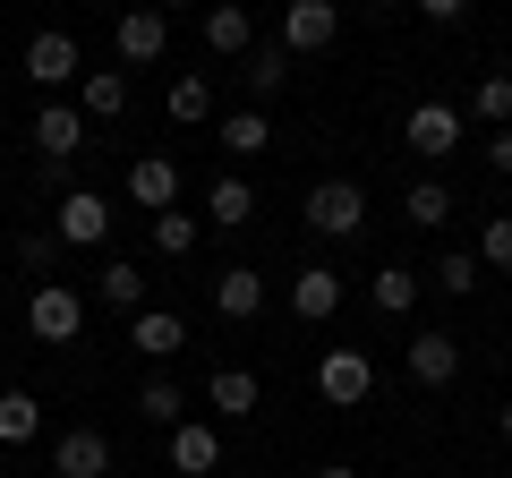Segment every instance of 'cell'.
Masks as SVG:
<instances>
[{
  "mask_svg": "<svg viewBox=\"0 0 512 478\" xmlns=\"http://www.w3.org/2000/svg\"><path fill=\"white\" fill-rule=\"evenodd\" d=\"M367 222V197H359V180H316L308 188V231H325V239H350Z\"/></svg>",
  "mask_w": 512,
  "mask_h": 478,
  "instance_id": "obj_1",
  "label": "cell"
},
{
  "mask_svg": "<svg viewBox=\"0 0 512 478\" xmlns=\"http://www.w3.org/2000/svg\"><path fill=\"white\" fill-rule=\"evenodd\" d=\"M26 325H35V342H77V333H86V299H77L69 282H43V291L26 299Z\"/></svg>",
  "mask_w": 512,
  "mask_h": 478,
  "instance_id": "obj_2",
  "label": "cell"
},
{
  "mask_svg": "<svg viewBox=\"0 0 512 478\" xmlns=\"http://www.w3.org/2000/svg\"><path fill=\"white\" fill-rule=\"evenodd\" d=\"M402 137H410L419 163H444V154H461V111H453V103H419Z\"/></svg>",
  "mask_w": 512,
  "mask_h": 478,
  "instance_id": "obj_3",
  "label": "cell"
},
{
  "mask_svg": "<svg viewBox=\"0 0 512 478\" xmlns=\"http://www.w3.org/2000/svg\"><path fill=\"white\" fill-rule=\"evenodd\" d=\"M333 35H342V9L333 0H291L282 9V52H325Z\"/></svg>",
  "mask_w": 512,
  "mask_h": 478,
  "instance_id": "obj_4",
  "label": "cell"
},
{
  "mask_svg": "<svg viewBox=\"0 0 512 478\" xmlns=\"http://www.w3.org/2000/svg\"><path fill=\"white\" fill-rule=\"evenodd\" d=\"M52 478H111V436L103 427H69L52 444Z\"/></svg>",
  "mask_w": 512,
  "mask_h": 478,
  "instance_id": "obj_5",
  "label": "cell"
},
{
  "mask_svg": "<svg viewBox=\"0 0 512 478\" xmlns=\"http://www.w3.org/2000/svg\"><path fill=\"white\" fill-rule=\"evenodd\" d=\"M367 385H376V368H367V350H325V359H316V393H325V402H367Z\"/></svg>",
  "mask_w": 512,
  "mask_h": 478,
  "instance_id": "obj_6",
  "label": "cell"
},
{
  "mask_svg": "<svg viewBox=\"0 0 512 478\" xmlns=\"http://www.w3.org/2000/svg\"><path fill=\"white\" fill-rule=\"evenodd\" d=\"M52 231L69 239V248H103V231H111V205L94 197V188H69V197H60V214H52Z\"/></svg>",
  "mask_w": 512,
  "mask_h": 478,
  "instance_id": "obj_7",
  "label": "cell"
},
{
  "mask_svg": "<svg viewBox=\"0 0 512 478\" xmlns=\"http://www.w3.org/2000/svg\"><path fill=\"white\" fill-rule=\"evenodd\" d=\"M26 77H35L43 94H60L77 77V35H60V26H43L35 43H26Z\"/></svg>",
  "mask_w": 512,
  "mask_h": 478,
  "instance_id": "obj_8",
  "label": "cell"
},
{
  "mask_svg": "<svg viewBox=\"0 0 512 478\" xmlns=\"http://www.w3.org/2000/svg\"><path fill=\"white\" fill-rule=\"evenodd\" d=\"M35 146H43V163H69V154L86 146V111L77 103H43L35 111Z\"/></svg>",
  "mask_w": 512,
  "mask_h": 478,
  "instance_id": "obj_9",
  "label": "cell"
},
{
  "mask_svg": "<svg viewBox=\"0 0 512 478\" xmlns=\"http://www.w3.org/2000/svg\"><path fill=\"white\" fill-rule=\"evenodd\" d=\"M214 308L231 316V325H248V316L265 308V274H256V265H222L214 274Z\"/></svg>",
  "mask_w": 512,
  "mask_h": 478,
  "instance_id": "obj_10",
  "label": "cell"
},
{
  "mask_svg": "<svg viewBox=\"0 0 512 478\" xmlns=\"http://www.w3.org/2000/svg\"><path fill=\"white\" fill-rule=\"evenodd\" d=\"M171 470H180V478L222 470V436H214V427H197V419H180V427H171Z\"/></svg>",
  "mask_w": 512,
  "mask_h": 478,
  "instance_id": "obj_11",
  "label": "cell"
},
{
  "mask_svg": "<svg viewBox=\"0 0 512 478\" xmlns=\"http://www.w3.org/2000/svg\"><path fill=\"white\" fill-rule=\"evenodd\" d=\"M410 376H419V385H453L461 376V342L453 333H410Z\"/></svg>",
  "mask_w": 512,
  "mask_h": 478,
  "instance_id": "obj_12",
  "label": "cell"
},
{
  "mask_svg": "<svg viewBox=\"0 0 512 478\" xmlns=\"http://www.w3.org/2000/svg\"><path fill=\"white\" fill-rule=\"evenodd\" d=\"M128 342L146 350V359H171V350H188V325L171 308H137V316H128Z\"/></svg>",
  "mask_w": 512,
  "mask_h": 478,
  "instance_id": "obj_13",
  "label": "cell"
},
{
  "mask_svg": "<svg viewBox=\"0 0 512 478\" xmlns=\"http://www.w3.org/2000/svg\"><path fill=\"white\" fill-rule=\"evenodd\" d=\"M214 137H222V154H231V163H256V154L274 146V120H265V111H231Z\"/></svg>",
  "mask_w": 512,
  "mask_h": 478,
  "instance_id": "obj_14",
  "label": "cell"
},
{
  "mask_svg": "<svg viewBox=\"0 0 512 478\" xmlns=\"http://www.w3.org/2000/svg\"><path fill=\"white\" fill-rule=\"evenodd\" d=\"M128 197H137V205H154V214H171V205H180V171H171L163 154H146V163L128 171Z\"/></svg>",
  "mask_w": 512,
  "mask_h": 478,
  "instance_id": "obj_15",
  "label": "cell"
},
{
  "mask_svg": "<svg viewBox=\"0 0 512 478\" xmlns=\"http://www.w3.org/2000/svg\"><path fill=\"white\" fill-rule=\"evenodd\" d=\"M291 308L308 316V325H325V316L342 308V274H325V265H308V274L291 282Z\"/></svg>",
  "mask_w": 512,
  "mask_h": 478,
  "instance_id": "obj_16",
  "label": "cell"
},
{
  "mask_svg": "<svg viewBox=\"0 0 512 478\" xmlns=\"http://www.w3.org/2000/svg\"><path fill=\"white\" fill-rule=\"evenodd\" d=\"M94 299H103V308H128V316H137V308H146V274H137L128 257H111L103 274H94Z\"/></svg>",
  "mask_w": 512,
  "mask_h": 478,
  "instance_id": "obj_17",
  "label": "cell"
},
{
  "mask_svg": "<svg viewBox=\"0 0 512 478\" xmlns=\"http://www.w3.org/2000/svg\"><path fill=\"white\" fill-rule=\"evenodd\" d=\"M120 60H163V9H120Z\"/></svg>",
  "mask_w": 512,
  "mask_h": 478,
  "instance_id": "obj_18",
  "label": "cell"
},
{
  "mask_svg": "<svg viewBox=\"0 0 512 478\" xmlns=\"http://www.w3.org/2000/svg\"><path fill=\"white\" fill-rule=\"evenodd\" d=\"M163 111L180 120V129H205V120H214V86H205V77H171Z\"/></svg>",
  "mask_w": 512,
  "mask_h": 478,
  "instance_id": "obj_19",
  "label": "cell"
},
{
  "mask_svg": "<svg viewBox=\"0 0 512 478\" xmlns=\"http://www.w3.org/2000/svg\"><path fill=\"white\" fill-rule=\"evenodd\" d=\"M205 43H214L222 60H239L256 43V26H248V9H231V0H222V9H205Z\"/></svg>",
  "mask_w": 512,
  "mask_h": 478,
  "instance_id": "obj_20",
  "label": "cell"
},
{
  "mask_svg": "<svg viewBox=\"0 0 512 478\" xmlns=\"http://www.w3.org/2000/svg\"><path fill=\"white\" fill-rule=\"evenodd\" d=\"M77 111H94V120H111V111H128V69H94L86 86H77Z\"/></svg>",
  "mask_w": 512,
  "mask_h": 478,
  "instance_id": "obj_21",
  "label": "cell"
},
{
  "mask_svg": "<svg viewBox=\"0 0 512 478\" xmlns=\"http://www.w3.org/2000/svg\"><path fill=\"white\" fill-rule=\"evenodd\" d=\"M367 299H376L384 316H410V308H419V274H410V265H384V274L367 282Z\"/></svg>",
  "mask_w": 512,
  "mask_h": 478,
  "instance_id": "obj_22",
  "label": "cell"
},
{
  "mask_svg": "<svg viewBox=\"0 0 512 478\" xmlns=\"http://www.w3.org/2000/svg\"><path fill=\"white\" fill-rule=\"evenodd\" d=\"M402 214L419 222V231H444V222H453V188H444V180H419V188L402 197Z\"/></svg>",
  "mask_w": 512,
  "mask_h": 478,
  "instance_id": "obj_23",
  "label": "cell"
},
{
  "mask_svg": "<svg viewBox=\"0 0 512 478\" xmlns=\"http://www.w3.org/2000/svg\"><path fill=\"white\" fill-rule=\"evenodd\" d=\"M205 214H214L222 231H239V222L256 214V188H248V180H239V171H231V180H214V197H205Z\"/></svg>",
  "mask_w": 512,
  "mask_h": 478,
  "instance_id": "obj_24",
  "label": "cell"
},
{
  "mask_svg": "<svg viewBox=\"0 0 512 478\" xmlns=\"http://www.w3.org/2000/svg\"><path fill=\"white\" fill-rule=\"evenodd\" d=\"M43 436V402L35 393H0V444H26Z\"/></svg>",
  "mask_w": 512,
  "mask_h": 478,
  "instance_id": "obj_25",
  "label": "cell"
},
{
  "mask_svg": "<svg viewBox=\"0 0 512 478\" xmlns=\"http://www.w3.org/2000/svg\"><path fill=\"white\" fill-rule=\"evenodd\" d=\"M137 410H146V419H154V427H163V436H171V427H180V419H188V393H180V385H171V376H154V385H146V393H137Z\"/></svg>",
  "mask_w": 512,
  "mask_h": 478,
  "instance_id": "obj_26",
  "label": "cell"
},
{
  "mask_svg": "<svg viewBox=\"0 0 512 478\" xmlns=\"http://www.w3.org/2000/svg\"><path fill=\"white\" fill-rule=\"evenodd\" d=\"M214 410H231V419H256V376H248V368H214Z\"/></svg>",
  "mask_w": 512,
  "mask_h": 478,
  "instance_id": "obj_27",
  "label": "cell"
},
{
  "mask_svg": "<svg viewBox=\"0 0 512 478\" xmlns=\"http://www.w3.org/2000/svg\"><path fill=\"white\" fill-rule=\"evenodd\" d=\"M256 86V103H265V94H282V77H291V52H282V43H265V52H248V69H239Z\"/></svg>",
  "mask_w": 512,
  "mask_h": 478,
  "instance_id": "obj_28",
  "label": "cell"
},
{
  "mask_svg": "<svg viewBox=\"0 0 512 478\" xmlns=\"http://www.w3.org/2000/svg\"><path fill=\"white\" fill-rule=\"evenodd\" d=\"M436 291H453V299L478 291V257H470V248H444V257H436Z\"/></svg>",
  "mask_w": 512,
  "mask_h": 478,
  "instance_id": "obj_29",
  "label": "cell"
},
{
  "mask_svg": "<svg viewBox=\"0 0 512 478\" xmlns=\"http://www.w3.org/2000/svg\"><path fill=\"white\" fill-rule=\"evenodd\" d=\"M154 248H163V257H188V248H197V214H180V205L154 214Z\"/></svg>",
  "mask_w": 512,
  "mask_h": 478,
  "instance_id": "obj_30",
  "label": "cell"
},
{
  "mask_svg": "<svg viewBox=\"0 0 512 478\" xmlns=\"http://www.w3.org/2000/svg\"><path fill=\"white\" fill-rule=\"evenodd\" d=\"M478 120H487V129H512V77H487V86H478Z\"/></svg>",
  "mask_w": 512,
  "mask_h": 478,
  "instance_id": "obj_31",
  "label": "cell"
},
{
  "mask_svg": "<svg viewBox=\"0 0 512 478\" xmlns=\"http://www.w3.org/2000/svg\"><path fill=\"white\" fill-rule=\"evenodd\" d=\"M478 257H487V265H512V214H495L487 231H478Z\"/></svg>",
  "mask_w": 512,
  "mask_h": 478,
  "instance_id": "obj_32",
  "label": "cell"
},
{
  "mask_svg": "<svg viewBox=\"0 0 512 478\" xmlns=\"http://www.w3.org/2000/svg\"><path fill=\"white\" fill-rule=\"evenodd\" d=\"M487 171H504V180H512V129H495V137H487Z\"/></svg>",
  "mask_w": 512,
  "mask_h": 478,
  "instance_id": "obj_33",
  "label": "cell"
},
{
  "mask_svg": "<svg viewBox=\"0 0 512 478\" xmlns=\"http://www.w3.org/2000/svg\"><path fill=\"white\" fill-rule=\"evenodd\" d=\"M419 18H436V26H453V18H470V0H419Z\"/></svg>",
  "mask_w": 512,
  "mask_h": 478,
  "instance_id": "obj_34",
  "label": "cell"
},
{
  "mask_svg": "<svg viewBox=\"0 0 512 478\" xmlns=\"http://www.w3.org/2000/svg\"><path fill=\"white\" fill-rule=\"evenodd\" d=\"M316 478H359V470H342V461H333V470H316Z\"/></svg>",
  "mask_w": 512,
  "mask_h": 478,
  "instance_id": "obj_35",
  "label": "cell"
},
{
  "mask_svg": "<svg viewBox=\"0 0 512 478\" xmlns=\"http://www.w3.org/2000/svg\"><path fill=\"white\" fill-rule=\"evenodd\" d=\"M495 427H504V436H512V402H504V419H495Z\"/></svg>",
  "mask_w": 512,
  "mask_h": 478,
  "instance_id": "obj_36",
  "label": "cell"
},
{
  "mask_svg": "<svg viewBox=\"0 0 512 478\" xmlns=\"http://www.w3.org/2000/svg\"><path fill=\"white\" fill-rule=\"evenodd\" d=\"M0 478H9V444H0Z\"/></svg>",
  "mask_w": 512,
  "mask_h": 478,
  "instance_id": "obj_37",
  "label": "cell"
},
{
  "mask_svg": "<svg viewBox=\"0 0 512 478\" xmlns=\"http://www.w3.org/2000/svg\"><path fill=\"white\" fill-rule=\"evenodd\" d=\"M171 9H188V0H171Z\"/></svg>",
  "mask_w": 512,
  "mask_h": 478,
  "instance_id": "obj_38",
  "label": "cell"
},
{
  "mask_svg": "<svg viewBox=\"0 0 512 478\" xmlns=\"http://www.w3.org/2000/svg\"><path fill=\"white\" fill-rule=\"evenodd\" d=\"M111 9H120V0H111Z\"/></svg>",
  "mask_w": 512,
  "mask_h": 478,
  "instance_id": "obj_39",
  "label": "cell"
}]
</instances>
